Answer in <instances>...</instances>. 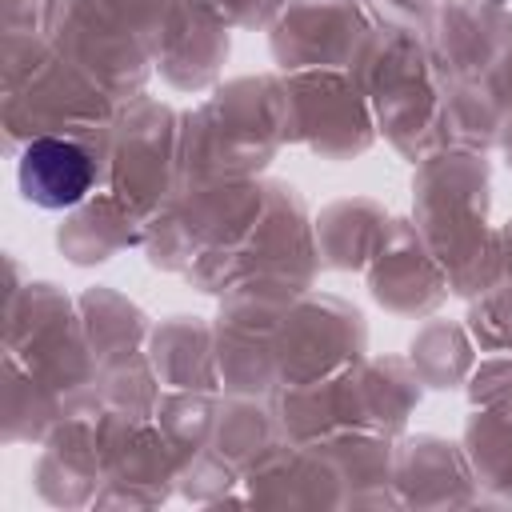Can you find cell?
Listing matches in <instances>:
<instances>
[{
    "mask_svg": "<svg viewBox=\"0 0 512 512\" xmlns=\"http://www.w3.org/2000/svg\"><path fill=\"white\" fill-rule=\"evenodd\" d=\"M92 188V160L80 144L40 136L20 156V192L40 208H72Z\"/></svg>",
    "mask_w": 512,
    "mask_h": 512,
    "instance_id": "1",
    "label": "cell"
}]
</instances>
